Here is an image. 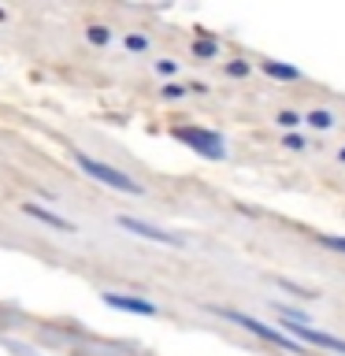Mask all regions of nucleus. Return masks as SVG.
I'll return each mask as SVG.
<instances>
[{"label": "nucleus", "mask_w": 345, "mask_h": 356, "mask_svg": "<svg viewBox=\"0 0 345 356\" xmlns=\"http://www.w3.org/2000/svg\"><path fill=\"white\" fill-rule=\"evenodd\" d=\"M211 312H219L223 319H230V323H238V327H245V330H252L256 338H267L271 345H278V349H286V353H297V356H305V349L289 338L286 330H278V327H267V323H260V319H252V316H245V312H234V308H211Z\"/></svg>", "instance_id": "obj_1"}, {"label": "nucleus", "mask_w": 345, "mask_h": 356, "mask_svg": "<svg viewBox=\"0 0 345 356\" xmlns=\"http://www.w3.org/2000/svg\"><path fill=\"white\" fill-rule=\"evenodd\" d=\"M74 163L82 167V171H86L89 178H97V182H104L108 189H122V193H141V186L134 182L130 175H122V171H115V167H108V163L93 160V156H86V152H74Z\"/></svg>", "instance_id": "obj_2"}, {"label": "nucleus", "mask_w": 345, "mask_h": 356, "mask_svg": "<svg viewBox=\"0 0 345 356\" xmlns=\"http://www.w3.org/2000/svg\"><path fill=\"white\" fill-rule=\"evenodd\" d=\"M175 138L182 141V145H189L193 152L208 156V160H223V156H227V145H223V138H219V134H211V130H200V127H178V130H175Z\"/></svg>", "instance_id": "obj_3"}, {"label": "nucleus", "mask_w": 345, "mask_h": 356, "mask_svg": "<svg viewBox=\"0 0 345 356\" xmlns=\"http://www.w3.org/2000/svg\"><path fill=\"white\" fill-rule=\"evenodd\" d=\"M286 334L289 338H305L308 345H319V349H327V353H338V356H345V341L342 338H334V334H327V330H316V327H308V323H294V319H286Z\"/></svg>", "instance_id": "obj_4"}, {"label": "nucleus", "mask_w": 345, "mask_h": 356, "mask_svg": "<svg viewBox=\"0 0 345 356\" xmlns=\"http://www.w3.org/2000/svg\"><path fill=\"white\" fill-rule=\"evenodd\" d=\"M119 227L130 230V234H138V238L160 241V245H182V238H175V234H167L160 227H149V222H141V219H130V216H119Z\"/></svg>", "instance_id": "obj_5"}, {"label": "nucleus", "mask_w": 345, "mask_h": 356, "mask_svg": "<svg viewBox=\"0 0 345 356\" xmlns=\"http://www.w3.org/2000/svg\"><path fill=\"white\" fill-rule=\"evenodd\" d=\"M108 308H119V312H134V316H156V305L152 300H141V297H127V293H100Z\"/></svg>", "instance_id": "obj_6"}, {"label": "nucleus", "mask_w": 345, "mask_h": 356, "mask_svg": "<svg viewBox=\"0 0 345 356\" xmlns=\"http://www.w3.org/2000/svg\"><path fill=\"white\" fill-rule=\"evenodd\" d=\"M22 211H26L30 219H41V222H49V227H56V230H67V234L74 230V222H67L63 216H56V211H49V208H41V204H26V208H22Z\"/></svg>", "instance_id": "obj_7"}, {"label": "nucleus", "mask_w": 345, "mask_h": 356, "mask_svg": "<svg viewBox=\"0 0 345 356\" xmlns=\"http://www.w3.org/2000/svg\"><path fill=\"white\" fill-rule=\"evenodd\" d=\"M264 74L282 78V82H297V78H300L297 67H286V63H275V60H264Z\"/></svg>", "instance_id": "obj_8"}, {"label": "nucleus", "mask_w": 345, "mask_h": 356, "mask_svg": "<svg viewBox=\"0 0 345 356\" xmlns=\"http://www.w3.org/2000/svg\"><path fill=\"white\" fill-rule=\"evenodd\" d=\"M308 122H312V127H319V130H327L330 122H334V115H330V111H312Z\"/></svg>", "instance_id": "obj_9"}, {"label": "nucleus", "mask_w": 345, "mask_h": 356, "mask_svg": "<svg viewBox=\"0 0 345 356\" xmlns=\"http://www.w3.org/2000/svg\"><path fill=\"white\" fill-rule=\"evenodd\" d=\"M89 41L104 44V41H108V30H104V26H89Z\"/></svg>", "instance_id": "obj_10"}, {"label": "nucleus", "mask_w": 345, "mask_h": 356, "mask_svg": "<svg viewBox=\"0 0 345 356\" xmlns=\"http://www.w3.org/2000/svg\"><path fill=\"white\" fill-rule=\"evenodd\" d=\"M323 245H327V249H338V252H345V238H334V234H327V238H323Z\"/></svg>", "instance_id": "obj_11"}, {"label": "nucleus", "mask_w": 345, "mask_h": 356, "mask_svg": "<svg viewBox=\"0 0 345 356\" xmlns=\"http://www.w3.org/2000/svg\"><path fill=\"white\" fill-rule=\"evenodd\" d=\"M278 122H282V127H297L300 115H297V111H282V115H278Z\"/></svg>", "instance_id": "obj_12"}, {"label": "nucleus", "mask_w": 345, "mask_h": 356, "mask_svg": "<svg viewBox=\"0 0 345 356\" xmlns=\"http://www.w3.org/2000/svg\"><path fill=\"white\" fill-rule=\"evenodd\" d=\"M286 149H305V138H300V134H294V138H286Z\"/></svg>", "instance_id": "obj_13"}, {"label": "nucleus", "mask_w": 345, "mask_h": 356, "mask_svg": "<svg viewBox=\"0 0 345 356\" xmlns=\"http://www.w3.org/2000/svg\"><path fill=\"white\" fill-rule=\"evenodd\" d=\"M197 52H200V56H211V52H216V41H200Z\"/></svg>", "instance_id": "obj_14"}, {"label": "nucleus", "mask_w": 345, "mask_h": 356, "mask_svg": "<svg viewBox=\"0 0 345 356\" xmlns=\"http://www.w3.org/2000/svg\"><path fill=\"white\" fill-rule=\"evenodd\" d=\"M182 93H186L182 86H163V97H182Z\"/></svg>", "instance_id": "obj_15"}, {"label": "nucleus", "mask_w": 345, "mask_h": 356, "mask_svg": "<svg viewBox=\"0 0 345 356\" xmlns=\"http://www.w3.org/2000/svg\"><path fill=\"white\" fill-rule=\"evenodd\" d=\"M0 22H4V11H0Z\"/></svg>", "instance_id": "obj_16"}, {"label": "nucleus", "mask_w": 345, "mask_h": 356, "mask_svg": "<svg viewBox=\"0 0 345 356\" xmlns=\"http://www.w3.org/2000/svg\"><path fill=\"white\" fill-rule=\"evenodd\" d=\"M342 160H345V149H342Z\"/></svg>", "instance_id": "obj_17"}]
</instances>
